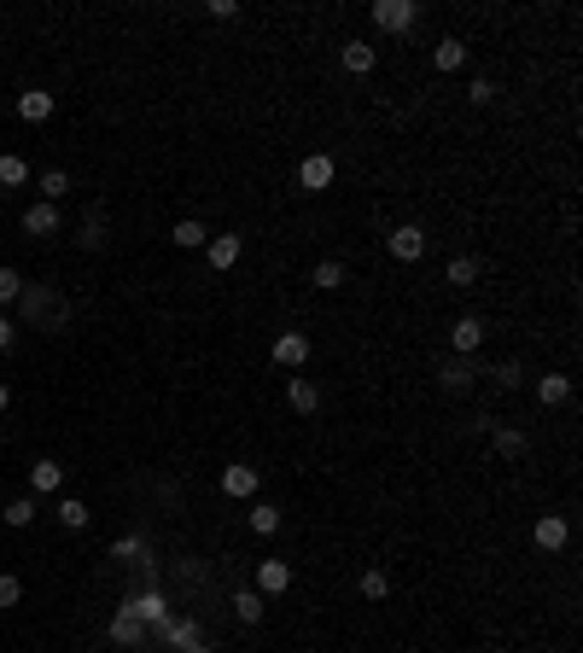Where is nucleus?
<instances>
[{
  "instance_id": "nucleus-1",
  "label": "nucleus",
  "mask_w": 583,
  "mask_h": 653,
  "mask_svg": "<svg viewBox=\"0 0 583 653\" xmlns=\"http://www.w3.org/2000/svg\"><path fill=\"white\" fill-rule=\"evenodd\" d=\"M374 24L385 29V35H403V29L420 24V6L415 0H374Z\"/></svg>"
},
{
  "instance_id": "nucleus-2",
  "label": "nucleus",
  "mask_w": 583,
  "mask_h": 653,
  "mask_svg": "<svg viewBox=\"0 0 583 653\" xmlns=\"http://www.w3.org/2000/svg\"><path fill=\"white\" fill-rule=\"evenodd\" d=\"M18 309H24L29 321L53 315V327H65V304H53V292H47V286H24V292H18Z\"/></svg>"
},
{
  "instance_id": "nucleus-3",
  "label": "nucleus",
  "mask_w": 583,
  "mask_h": 653,
  "mask_svg": "<svg viewBox=\"0 0 583 653\" xmlns=\"http://www.w3.org/2000/svg\"><path fill=\"white\" fill-rule=\"evenodd\" d=\"M251 589H257V595H286V589H292V566H286V560H263V566H257V584H251Z\"/></svg>"
},
{
  "instance_id": "nucleus-4",
  "label": "nucleus",
  "mask_w": 583,
  "mask_h": 653,
  "mask_svg": "<svg viewBox=\"0 0 583 653\" xmlns=\"http://www.w3.org/2000/svg\"><path fill=\"white\" fill-rule=\"evenodd\" d=\"M286 403H292V415H315V408H321V385L298 374V379L286 385Z\"/></svg>"
},
{
  "instance_id": "nucleus-5",
  "label": "nucleus",
  "mask_w": 583,
  "mask_h": 653,
  "mask_svg": "<svg viewBox=\"0 0 583 653\" xmlns=\"http://www.w3.org/2000/svg\"><path fill=\"white\" fill-rule=\"evenodd\" d=\"M385 245H391V257H397V263H420V251H426V234H420V228H397V234H391Z\"/></svg>"
},
{
  "instance_id": "nucleus-6",
  "label": "nucleus",
  "mask_w": 583,
  "mask_h": 653,
  "mask_svg": "<svg viewBox=\"0 0 583 653\" xmlns=\"http://www.w3.org/2000/svg\"><path fill=\"white\" fill-rule=\"evenodd\" d=\"M531 537H537V548H548V555H555V548H566V537H571V525L560 514H542L537 519V531H531Z\"/></svg>"
},
{
  "instance_id": "nucleus-7",
  "label": "nucleus",
  "mask_w": 583,
  "mask_h": 653,
  "mask_svg": "<svg viewBox=\"0 0 583 653\" xmlns=\"http://www.w3.org/2000/svg\"><path fill=\"white\" fill-rule=\"evenodd\" d=\"M239 251H245V239H239V234H216V239L205 245V257H210V268H234Z\"/></svg>"
},
{
  "instance_id": "nucleus-8",
  "label": "nucleus",
  "mask_w": 583,
  "mask_h": 653,
  "mask_svg": "<svg viewBox=\"0 0 583 653\" xmlns=\"http://www.w3.org/2000/svg\"><path fill=\"white\" fill-rule=\"evenodd\" d=\"M275 361H280V368H304V361H309V338L304 333H280L275 338Z\"/></svg>"
},
{
  "instance_id": "nucleus-9",
  "label": "nucleus",
  "mask_w": 583,
  "mask_h": 653,
  "mask_svg": "<svg viewBox=\"0 0 583 653\" xmlns=\"http://www.w3.org/2000/svg\"><path fill=\"white\" fill-rule=\"evenodd\" d=\"M18 117H24V123H47V117H53V94H47V88L18 94Z\"/></svg>"
},
{
  "instance_id": "nucleus-10",
  "label": "nucleus",
  "mask_w": 583,
  "mask_h": 653,
  "mask_svg": "<svg viewBox=\"0 0 583 653\" xmlns=\"http://www.w3.org/2000/svg\"><path fill=\"white\" fill-rule=\"evenodd\" d=\"M327 181H333V158H304V164H298V187H309V193H321V187H327Z\"/></svg>"
},
{
  "instance_id": "nucleus-11",
  "label": "nucleus",
  "mask_w": 583,
  "mask_h": 653,
  "mask_svg": "<svg viewBox=\"0 0 583 653\" xmlns=\"http://www.w3.org/2000/svg\"><path fill=\"white\" fill-rule=\"evenodd\" d=\"M24 234H35V239L58 234V210L47 205V198H42V205H29V210H24Z\"/></svg>"
},
{
  "instance_id": "nucleus-12",
  "label": "nucleus",
  "mask_w": 583,
  "mask_h": 653,
  "mask_svg": "<svg viewBox=\"0 0 583 653\" xmlns=\"http://www.w3.org/2000/svg\"><path fill=\"white\" fill-rule=\"evenodd\" d=\"M478 345H485V321H478V315H461L455 321V356H472Z\"/></svg>"
},
{
  "instance_id": "nucleus-13",
  "label": "nucleus",
  "mask_w": 583,
  "mask_h": 653,
  "mask_svg": "<svg viewBox=\"0 0 583 653\" xmlns=\"http://www.w3.org/2000/svg\"><path fill=\"white\" fill-rule=\"evenodd\" d=\"M566 397H571V379H566V374H542V379H537V403H542V408L566 403Z\"/></svg>"
},
{
  "instance_id": "nucleus-14",
  "label": "nucleus",
  "mask_w": 583,
  "mask_h": 653,
  "mask_svg": "<svg viewBox=\"0 0 583 653\" xmlns=\"http://www.w3.org/2000/svg\"><path fill=\"white\" fill-rule=\"evenodd\" d=\"M29 485H35V496H47V490L65 485V467H58V461H35V467H29Z\"/></svg>"
},
{
  "instance_id": "nucleus-15",
  "label": "nucleus",
  "mask_w": 583,
  "mask_h": 653,
  "mask_svg": "<svg viewBox=\"0 0 583 653\" xmlns=\"http://www.w3.org/2000/svg\"><path fill=\"white\" fill-rule=\"evenodd\" d=\"M234 612H239V625H263L268 601L257 595V589H239V595H234Z\"/></svg>"
},
{
  "instance_id": "nucleus-16",
  "label": "nucleus",
  "mask_w": 583,
  "mask_h": 653,
  "mask_svg": "<svg viewBox=\"0 0 583 653\" xmlns=\"http://www.w3.org/2000/svg\"><path fill=\"white\" fill-rule=\"evenodd\" d=\"M431 65H438V70H461V65H467V47H461L455 35H444V42L431 47Z\"/></svg>"
},
{
  "instance_id": "nucleus-17",
  "label": "nucleus",
  "mask_w": 583,
  "mask_h": 653,
  "mask_svg": "<svg viewBox=\"0 0 583 653\" xmlns=\"http://www.w3.org/2000/svg\"><path fill=\"white\" fill-rule=\"evenodd\" d=\"M222 490H228V496H257V467H228Z\"/></svg>"
},
{
  "instance_id": "nucleus-18",
  "label": "nucleus",
  "mask_w": 583,
  "mask_h": 653,
  "mask_svg": "<svg viewBox=\"0 0 583 653\" xmlns=\"http://www.w3.org/2000/svg\"><path fill=\"white\" fill-rule=\"evenodd\" d=\"M374 47H368V42H345V70H350V76H368V70H374Z\"/></svg>"
},
{
  "instance_id": "nucleus-19",
  "label": "nucleus",
  "mask_w": 583,
  "mask_h": 653,
  "mask_svg": "<svg viewBox=\"0 0 583 653\" xmlns=\"http://www.w3.org/2000/svg\"><path fill=\"white\" fill-rule=\"evenodd\" d=\"M135 618H140V625H158V630H164V625H169L164 595H140V601H135Z\"/></svg>"
},
{
  "instance_id": "nucleus-20",
  "label": "nucleus",
  "mask_w": 583,
  "mask_h": 653,
  "mask_svg": "<svg viewBox=\"0 0 583 653\" xmlns=\"http://www.w3.org/2000/svg\"><path fill=\"white\" fill-rule=\"evenodd\" d=\"M444 280H449V286H455V292H467V286H478V263H472V257H455Z\"/></svg>"
},
{
  "instance_id": "nucleus-21",
  "label": "nucleus",
  "mask_w": 583,
  "mask_h": 653,
  "mask_svg": "<svg viewBox=\"0 0 583 653\" xmlns=\"http://www.w3.org/2000/svg\"><path fill=\"white\" fill-rule=\"evenodd\" d=\"M472 374H478V368H472L467 356H455V361H449V368H444V374H438V379H444L449 391H467V385H472Z\"/></svg>"
},
{
  "instance_id": "nucleus-22",
  "label": "nucleus",
  "mask_w": 583,
  "mask_h": 653,
  "mask_svg": "<svg viewBox=\"0 0 583 653\" xmlns=\"http://www.w3.org/2000/svg\"><path fill=\"white\" fill-rule=\"evenodd\" d=\"M175 245H187V251L210 245V228H205V222H193V216H187V222H175Z\"/></svg>"
},
{
  "instance_id": "nucleus-23",
  "label": "nucleus",
  "mask_w": 583,
  "mask_h": 653,
  "mask_svg": "<svg viewBox=\"0 0 583 653\" xmlns=\"http://www.w3.org/2000/svg\"><path fill=\"white\" fill-rule=\"evenodd\" d=\"M24 181H29V164L18 152H6L0 158V187H24Z\"/></svg>"
},
{
  "instance_id": "nucleus-24",
  "label": "nucleus",
  "mask_w": 583,
  "mask_h": 653,
  "mask_svg": "<svg viewBox=\"0 0 583 653\" xmlns=\"http://www.w3.org/2000/svg\"><path fill=\"white\" fill-rule=\"evenodd\" d=\"M251 531H257V537H275V531H280V514L268 508V501H257V508H251Z\"/></svg>"
},
{
  "instance_id": "nucleus-25",
  "label": "nucleus",
  "mask_w": 583,
  "mask_h": 653,
  "mask_svg": "<svg viewBox=\"0 0 583 653\" xmlns=\"http://www.w3.org/2000/svg\"><path fill=\"white\" fill-rule=\"evenodd\" d=\"M361 595H368V601H385L391 595V578L379 566H368V571H361Z\"/></svg>"
},
{
  "instance_id": "nucleus-26",
  "label": "nucleus",
  "mask_w": 583,
  "mask_h": 653,
  "mask_svg": "<svg viewBox=\"0 0 583 653\" xmlns=\"http://www.w3.org/2000/svg\"><path fill=\"white\" fill-rule=\"evenodd\" d=\"M112 636H117V641H140V618H135V607H123V612L112 618Z\"/></svg>"
},
{
  "instance_id": "nucleus-27",
  "label": "nucleus",
  "mask_w": 583,
  "mask_h": 653,
  "mask_svg": "<svg viewBox=\"0 0 583 653\" xmlns=\"http://www.w3.org/2000/svg\"><path fill=\"white\" fill-rule=\"evenodd\" d=\"M0 519H6V525H29V519H35V501H29V496L6 501V508H0Z\"/></svg>"
},
{
  "instance_id": "nucleus-28",
  "label": "nucleus",
  "mask_w": 583,
  "mask_h": 653,
  "mask_svg": "<svg viewBox=\"0 0 583 653\" xmlns=\"http://www.w3.org/2000/svg\"><path fill=\"white\" fill-rule=\"evenodd\" d=\"M88 519H94V514H88L82 501H58V525H65V531H82Z\"/></svg>"
},
{
  "instance_id": "nucleus-29",
  "label": "nucleus",
  "mask_w": 583,
  "mask_h": 653,
  "mask_svg": "<svg viewBox=\"0 0 583 653\" xmlns=\"http://www.w3.org/2000/svg\"><path fill=\"white\" fill-rule=\"evenodd\" d=\"M315 286H321V292L345 286V263H333V257H327V263H315Z\"/></svg>"
},
{
  "instance_id": "nucleus-30",
  "label": "nucleus",
  "mask_w": 583,
  "mask_h": 653,
  "mask_svg": "<svg viewBox=\"0 0 583 653\" xmlns=\"http://www.w3.org/2000/svg\"><path fill=\"white\" fill-rule=\"evenodd\" d=\"M65 193H70V175H65V169H47V175H42V198L53 205V198H65Z\"/></svg>"
},
{
  "instance_id": "nucleus-31",
  "label": "nucleus",
  "mask_w": 583,
  "mask_h": 653,
  "mask_svg": "<svg viewBox=\"0 0 583 653\" xmlns=\"http://www.w3.org/2000/svg\"><path fill=\"white\" fill-rule=\"evenodd\" d=\"M164 636L175 641V648H187V653L198 648V625H187V618H181V625H164Z\"/></svg>"
},
{
  "instance_id": "nucleus-32",
  "label": "nucleus",
  "mask_w": 583,
  "mask_h": 653,
  "mask_svg": "<svg viewBox=\"0 0 583 653\" xmlns=\"http://www.w3.org/2000/svg\"><path fill=\"white\" fill-rule=\"evenodd\" d=\"M18 292H24V275H18V268H0V304H18Z\"/></svg>"
},
{
  "instance_id": "nucleus-33",
  "label": "nucleus",
  "mask_w": 583,
  "mask_h": 653,
  "mask_svg": "<svg viewBox=\"0 0 583 653\" xmlns=\"http://www.w3.org/2000/svg\"><path fill=\"white\" fill-rule=\"evenodd\" d=\"M496 449L508 461H519V455H525V431H496Z\"/></svg>"
},
{
  "instance_id": "nucleus-34",
  "label": "nucleus",
  "mask_w": 583,
  "mask_h": 653,
  "mask_svg": "<svg viewBox=\"0 0 583 653\" xmlns=\"http://www.w3.org/2000/svg\"><path fill=\"white\" fill-rule=\"evenodd\" d=\"M467 99H472V105H490V99H496V82H490V76H472Z\"/></svg>"
},
{
  "instance_id": "nucleus-35",
  "label": "nucleus",
  "mask_w": 583,
  "mask_h": 653,
  "mask_svg": "<svg viewBox=\"0 0 583 653\" xmlns=\"http://www.w3.org/2000/svg\"><path fill=\"white\" fill-rule=\"evenodd\" d=\"M18 601H24V584H18V578H0V607H18Z\"/></svg>"
},
{
  "instance_id": "nucleus-36",
  "label": "nucleus",
  "mask_w": 583,
  "mask_h": 653,
  "mask_svg": "<svg viewBox=\"0 0 583 653\" xmlns=\"http://www.w3.org/2000/svg\"><path fill=\"white\" fill-rule=\"evenodd\" d=\"M496 379H501V385H519V379H525V368H519V361H501Z\"/></svg>"
},
{
  "instance_id": "nucleus-37",
  "label": "nucleus",
  "mask_w": 583,
  "mask_h": 653,
  "mask_svg": "<svg viewBox=\"0 0 583 653\" xmlns=\"http://www.w3.org/2000/svg\"><path fill=\"white\" fill-rule=\"evenodd\" d=\"M205 12H210V18H239V0H210Z\"/></svg>"
},
{
  "instance_id": "nucleus-38",
  "label": "nucleus",
  "mask_w": 583,
  "mask_h": 653,
  "mask_svg": "<svg viewBox=\"0 0 583 653\" xmlns=\"http://www.w3.org/2000/svg\"><path fill=\"white\" fill-rule=\"evenodd\" d=\"M112 555L128 560V555H140V542H135V537H117V542H112Z\"/></svg>"
},
{
  "instance_id": "nucleus-39",
  "label": "nucleus",
  "mask_w": 583,
  "mask_h": 653,
  "mask_svg": "<svg viewBox=\"0 0 583 653\" xmlns=\"http://www.w3.org/2000/svg\"><path fill=\"white\" fill-rule=\"evenodd\" d=\"M12 338H18V327H12V315H0V350H12Z\"/></svg>"
},
{
  "instance_id": "nucleus-40",
  "label": "nucleus",
  "mask_w": 583,
  "mask_h": 653,
  "mask_svg": "<svg viewBox=\"0 0 583 653\" xmlns=\"http://www.w3.org/2000/svg\"><path fill=\"white\" fill-rule=\"evenodd\" d=\"M6 403H12V391H6V385H0V408H6Z\"/></svg>"
},
{
  "instance_id": "nucleus-41",
  "label": "nucleus",
  "mask_w": 583,
  "mask_h": 653,
  "mask_svg": "<svg viewBox=\"0 0 583 653\" xmlns=\"http://www.w3.org/2000/svg\"><path fill=\"white\" fill-rule=\"evenodd\" d=\"M193 653H216V648H205V641H198V648H193Z\"/></svg>"
}]
</instances>
